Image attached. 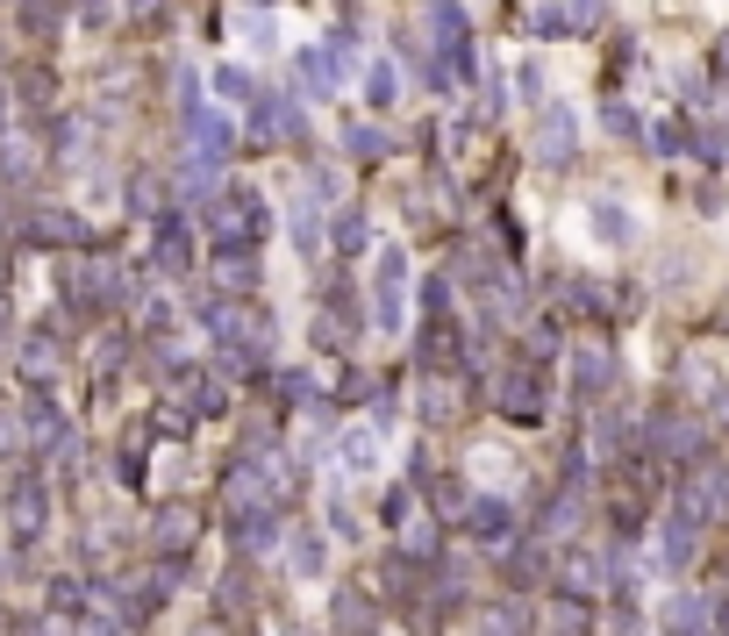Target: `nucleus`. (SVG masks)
I'll return each instance as SVG.
<instances>
[{
    "mask_svg": "<svg viewBox=\"0 0 729 636\" xmlns=\"http://www.w3.org/2000/svg\"><path fill=\"white\" fill-rule=\"evenodd\" d=\"M594 229H601V243H629V237H637V229H629V215H623L615 201L594 207Z\"/></svg>",
    "mask_w": 729,
    "mask_h": 636,
    "instance_id": "1",
    "label": "nucleus"
},
{
    "mask_svg": "<svg viewBox=\"0 0 729 636\" xmlns=\"http://www.w3.org/2000/svg\"><path fill=\"white\" fill-rule=\"evenodd\" d=\"M722 58H729V43H722Z\"/></svg>",
    "mask_w": 729,
    "mask_h": 636,
    "instance_id": "2",
    "label": "nucleus"
}]
</instances>
